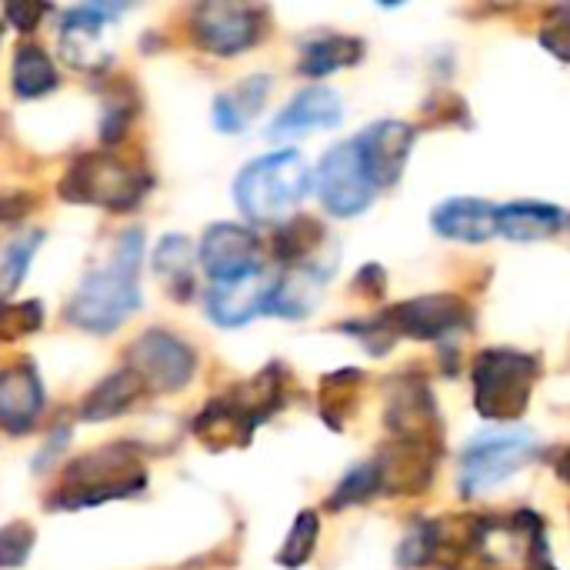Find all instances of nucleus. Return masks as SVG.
I'll list each match as a JSON object with an SVG mask.
<instances>
[{"mask_svg": "<svg viewBox=\"0 0 570 570\" xmlns=\"http://www.w3.org/2000/svg\"><path fill=\"white\" fill-rule=\"evenodd\" d=\"M194 257H197L194 244L180 234H167L154 247V257H150L154 274L174 301L194 297Z\"/></svg>", "mask_w": 570, "mask_h": 570, "instance_id": "obj_22", "label": "nucleus"}, {"mask_svg": "<svg viewBox=\"0 0 570 570\" xmlns=\"http://www.w3.org/2000/svg\"><path fill=\"white\" fill-rule=\"evenodd\" d=\"M364 57V40L357 37H344V33H324L304 43L301 50V63L297 70L304 77H327L334 70H344L351 63H357Z\"/></svg>", "mask_w": 570, "mask_h": 570, "instance_id": "obj_24", "label": "nucleus"}, {"mask_svg": "<svg viewBox=\"0 0 570 570\" xmlns=\"http://www.w3.org/2000/svg\"><path fill=\"white\" fill-rule=\"evenodd\" d=\"M554 13H558L561 20H558V23H551V27L541 33V43H544L554 57L570 60V7H558Z\"/></svg>", "mask_w": 570, "mask_h": 570, "instance_id": "obj_31", "label": "nucleus"}, {"mask_svg": "<svg viewBox=\"0 0 570 570\" xmlns=\"http://www.w3.org/2000/svg\"><path fill=\"white\" fill-rule=\"evenodd\" d=\"M538 374L541 364L534 354L511 351V347H491L478 354L471 367V381H474V404L481 417L498 424L518 421L528 411Z\"/></svg>", "mask_w": 570, "mask_h": 570, "instance_id": "obj_5", "label": "nucleus"}, {"mask_svg": "<svg viewBox=\"0 0 570 570\" xmlns=\"http://www.w3.org/2000/svg\"><path fill=\"white\" fill-rule=\"evenodd\" d=\"M147 488V471L137 444L114 441L107 448L73 458L53 494H47V511H87L107 501L134 498Z\"/></svg>", "mask_w": 570, "mask_h": 570, "instance_id": "obj_2", "label": "nucleus"}, {"mask_svg": "<svg viewBox=\"0 0 570 570\" xmlns=\"http://www.w3.org/2000/svg\"><path fill=\"white\" fill-rule=\"evenodd\" d=\"M67 444H70V428H63V424H60V428L47 438V444L40 448V458L33 461V468H37V471H43L47 464H53V461H57V454H60Z\"/></svg>", "mask_w": 570, "mask_h": 570, "instance_id": "obj_34", "label": "nucleus"}, {"mask_svg": "<svg viewBox=\"0 0 570 570\" xmlns=\"http://www.w3.org/2000/svg\"><path fill=\"white\" fill-rule=\"evenodd\" d=\"M10 87L20 100H37L60 87L57 63L50 60V53L43 47L20 43L13 53V67H10Z\"/></svg>", "mask_w": 570, "mask_h": 570, "instance_id": "obj_23", "label": "nucleus"}, {"mask_svg": "<svg viewBox=\"0 0 570 570\" xmlns=\"http://www.w3.org/2000/svg\"><path fill=\"white\" fill-rule=\"evenodd\" d=\"M274 284H277V274H267V271H257V274L230 281V284H214L207 291L210 321L220 327H244L257 314H267Z\"/></svg>", "mask_w": 570, "mask_h": 570, "instance_id": "obj_15", "label": "nucleus"}, {"mask_svg": "<svg viewBox=\"0 0 570 570\" xmlns=\"http://www.w3.org/2000/svg\"><path fill=\"white\" fill-rule=\"evenodd\" d=\"M391 341L414 337V341H444L454 331H464L471 324V307L461 297L451 294H428L404 304L387 307L374 321Z\"/></svg>", "mask_w": 570, "mask_h": 570, "instance_id": "obj_10", "label": "nucleus"}, {"mask_svg": "<svg viewBox=\"0 0 570 570\" xmlns=\"http://www.w3.org/2000/svg\"><path fill=\"white\" fill-rule=\"evenodd\" d=\"M47 404L43 381L30 361H17L0 371V431L27 434Z\"/></svg>", "mask_w": 570, "mask_h": 570, "instance_id": "obj_16", "label": "nucleus"}, {"mask_svg": "<svg viewBox=\"0 0 570 570\" xmlns=\"http://www.w3.org/2000/svg\"><path fill=\"white\" fill-rule=\"evenodd\" d=\"M127 367L144 381L147 394H174L190 384L197 371V351L184 337L150 327L130 344Z\"/></svg>", "mask_w": 570, "mask_h": 570, "instance_id": "obj_8", "label": "nucleus"}, {"mask_svg": "<svg viewBox=\"0 0 570 570\" xmlns=\"http://www.w3.org/2000/svg\"><path fill=\"white\" fill-rule=\"evenodd\" d=\"M37 544V534L27 521H10L0 528V570L23 568L30 551Z\"/></svg>", "mask_w": 570, "mask_h": 570, "instance_id": "obj_30", "label": "nucleus"}, {"mask_svg": "<svg viewBox=\"0 0 570 570\" xmlns=\"http://www.w3.org/2000/svg\"><path fill=\"white\" fill-rule=\"evenodd\" d=\"M33 207H37V197H33V194H23V190H0V224H13V220L27 217Z\"/></svg>", "mask_w": 570, "mask_h": 570, "instance_id": "obj_33", "label": "nucleus"}, {"mask_svg": "<svg viewBox=\"0 0 570 570\" xmlns=\"http://www.w3.org/2000/svg\"><path fill=\"white\" fill-rule=\"evenodd\" d=\"M150 187H154L150 174L114 154H80L63 170L57 194L67 204H87V207H104L110 214H127L147 197Z\"/></svg>", "mask_w": 570, "mask_h": 570, "instance_id": "obj_4", "label": "nucleus"}, {"mask_svg": "<svg viewBox=\"0 0 570 570\" xmlns=\"http://www.w3.org/2000/svg\"><path fill=\"white\" fill-rule=\"evenodd\" d=\"M0 37H3V20H0Z\"/></svg>", "mask_w": 570, "mask_h": 570, "instance_id": "obj_36", "label": "nucleus"}, {"mask_svg": "<svg viewBox=\"0 0 570 570\" xmlns=\"http://www.w3.org/2000/svg\"><path fill=\"white\" fill-rule=\"evenodd\" d=\"M124 7H110V3H83V7H70L60 17V57L90 77L107 73L110 67V50L104 47V27L110 23V17H117Z\"/></svg>", "mask_w": 570, "mask_h": 570, "instance_id": "obj_11", "label": "nucleus"}, {"mask_svg": "<svg viewBox=\"0 0 570 570\" xmlns=\"http://www.w3.org/2000/svg\"><path fill=\"white\" fill-rule=\"evenodd\" d=\"M137 107L130 100V90L124 87L120 94H110L107 104H104V114H100V140L107 147H117L124 140V134L130 130V120H134Z\"/></svg>", "mask_w": 570, "mask_h": 570, "instance_id": "obj_29", "label": "nucleus"}, {"mask_svg": "<svg viewBox=\"0 0 570 570\" xmlns=\"http://www.w3.org/2000/svg\"><path fill=\"white\" fill-rule=\"evenodd\" d=\"M43 324V307L40 301H7L0 297V341H20L30 337L33 331H40Z\"/></svg>", "mask_w": 570, "mask_h": 570, "instance_id": "obj_26", "label": "nucleus"}, {"mask_svg": "<svg viewBox=\"0 0 570 570\" xmlns=\"http://www.w3.org/2000/svg\"><path fill=\"white\" fill-rule=\"evenodd\" d=\"M197 257H200L204 274L214 284H230V281H240V277H250V274L264 271L257 234L250 227L230 224V220L210 224L204 230Z\"/></svg>", "mask_w": 570, "mask_h": 570, "instance_id": "obj_12", "label": "nucleus"}, {"mask_svg": "<svg viewBox=\"0 0 570 570\" xmlns=\"http://www.w3.org/2000/svg\"><path fill=\"white\" fill-rule=\"evenodd\" d=\"M267 94H271V77L267 73L247 77L237 87L217 94V100H214V124H217V130L240 134L261 114Z\"/></svg>", "mask_w": 570, "mask_h": 570, "instance_id": "obj_21", "label": "nucleus"}, {"mask_svg": "<svg viewBox=\"0 0 570 570\" xmlns=\"http://www.w3.org/2000/svg\"><path fill=\"white\" fill-rule=\"evenodd\" d=\"M314 187H317L324 210L334 217H357L377 197V187L371 184V177L354 150V140H341L324 154V160L317 164V174H314Z\"/></svg>", "mask_w": 570, "mask_h": 570, "instance_id": "obj_9", "label": "nucleus"}, {"mask_svg": "<svg viewBox=\"0 0 570 570\" xmlns=\"http://www.w3.org/2000/svg\"><path fill=\"white\" fill-rule=\"evenodd\" d=\"M561 224H564V210L554 204L514 200V204L498 207V234H504L508 240H518V244L548 240L561 230Z\"/></svg>", "mask_w": 570, "mask_h": 570, "instance_id": "obj_20", "label": "nucleus"}, {"mask_svg": "<svg viewBox=\"0 0 570 570\" xmlns=\"http://www.w3.org/2000/svg\"><path fill=\"white\" fill-rule=\"evenodd\" d=\"M43 13H50L47 3H7V7H3V20H7L10 27L23 30V33H30V30L40 23Z\"/></svg>", "mask_w": 570, "mask_h": 570, "instance_id": "obj_32", "label": "nucleus"}, {"mask_svg": "<svg viewBox=\"0 0 570 570\" xmlns=\"http://www.w3.org/2000/svg\"><path fill=\"white\" fill-rule=\"evenodd\" d=\"M377 491H381V478H377L374 461H367V464H357V468L341 481V488L334 491V498L327 501V508H331V511H344V508H351V504H364V501L374 498Z\"/></svg>", "mask_w": 570, "mask_h": 570, "instance_id": "obj_28", "label": "nucleus"}, {"mask_svg": "<svg viewBox=\"0 0 570 570\" xmlns=\"http://www.w3.org/2000/svg\"><path fill=\"white\" fill-rule=\"evenodd\" d=\"M190 40L214 57H237L267 33V10L247 3H197L190 10Z\"/></svg>", "mask_w": 570, "mask_h": 570, "instance_id": "obj_7", "label": "nucleus"}, {"mask_svg": "<svg viewBox=\"0 0 570 570\" xmlns=\"http://www.w3.org/2000/svg\"><path fill=\"white\" fill-rule=\"evenodd\" d=\"M257 414L240 401L237 391L214 397L197 417H194V434L204 448L210 451H227V448H244L254 431H257Z\"/></svg>", "mask_w": 570, "mask_h": 570, "instance_id": "obj_17", "label": "nucleus"}, {"mask_svg": "<svg viewBox=\"0 0 570 570\" xmlns=\"http://www.w3.org/2000/svg\"><path fill=\"white\" fill-rule=\"evenodd\" d=\"M411 147L414 127H407L404 120H377L354 137V150L377 190H387L401 180L411 160Z\"/></svg>", "mask_w": 570, "mask_h": 570, "instance_id": "obj_13", "label": "nucleus"}, {"mask_svg": "<svg viewBox=\"0 0 570 570\" xmlns=\"http://www.w3.org/2000/svg\"><path fill=\"white\" fill-rule=\"evenodd\" d=\"M558 474H561V481H568L570 484V448L564 451V458L558 461Z\"/></svg>", "mask_w": 570, "mask_h": 570, "instance_id": "obj_35", "label": "nucleus"}, {"mask_svg": "<svg viewBox=\"0 0 570 570\" xmlns=\"http://www.w3.org/2000/svg\"><path fill=\"white\" fill-rule=\"evenodd\" d=\"M311 170L297 150H277L250 160L234 180V200L254 224H281L307 197Z\"/></svg>", "mask_w": 570, "mask_h": 570, "instance_id": "obj_3", "label": "nucleus"}, {"mask_svg": "<svg viewBox=\"0 0 570 570\" xmlns=\"http://www.w3.org/2000/svg\"><path fill=\"white\" fill-rule=\"evenodd\" d=\"M140 257H144V230L130 227L117 237L107 264L83 274L73 297L63 307L70 327L87 334H114L124 321L140 307Z\"/></svg>", "mask_w": 570, "mask_h": 570, "instance_id": "obj_1", "label": "nucleus"}, {"mask_svg": "<svg viewBox=\"0 0 570 570\" xmlns=\"http://www.w3.org/2000/svg\"><path fill=\"white\" fill-rule=\"evenodd\" d=\"M40 240H43V230H30V234H23V237H13V240L0 244V294H3V297L13 294V291L23 284L27 267H30V261H33Z\"/></svg>", "mask_w": 570, "mask_h": 570, "instance_id": "obj_25", "label": "nucleus"}, {"mask_svg": "<svg viewBox=\"0 0 570 570\" xmlns=\"http://www.w3.org/2000/svg\"><path fill=\"white\" fill-rule=\"evenodd\" d=\"M434 234L461 244H484L498 234V207L481 197H451L431 214Z\"/></svg>", "mask_w": 570, "mask_h": 570, "instance_id": "obj_18", "label": "nucleus"}, {"mask_svg": "<svg viewBox=\"0 0 570 570\" xmlns=\"http://www.w3.org/2000/svg\"><path fill=\"white\" fill-rule=\"evenodd\" d=\"M317 534H321L317 514H314V511L297 514V521H294L287 541H284V548H281V554H277V564H281V568H301V564H307V558H311L314 548H317Z\"/></svg>", "mask_w": 570, "mask_h": 570, "instance_id": "obj_27", "label": "nucleus"}, {"mask_svg": "<svg viewBox=\"0 0 570 570\" xmlns=\"http://www.w3.org/2000/svg\"><path fill=\"white\" fill-rule=\"evenodd\" d=\"M144 397H147L144 381H140L130 367H120V371L107 374L100 384H94V391L80 401L77 417H80L83 424L114 421V417L127 414L130 407H137V401H144Z\"/></svg>", "mask_w": 570, "mask_h": 570, "instance_id": "obj_19", "label": "nucleus"}, {"mask_svg": "<svg viewBox=\"0 0 570 570\" xmlns=\"http://www.w3.org/2000/svg\"><path fill=\"white\" fill-rule=\"evenodd\" d=\"M344 120V104L341 94L334 87L324 83H311L304 90H297L287 107L271 120L267 137L271 140H287V137H301L311 130H334Z\"/></svg>", "mask_w": 570, "mask_h": 570, "instance_id": "obj_14", "label": "nucleus"}, {"mask_svg": "<svg viewBox=\"0 0 570 570\" xmlns=\"http://www.w3.org/2000/svg\"><path fill=\"white\" fill-rule=\"evenodd\" d=\"M538 454V438L524 428H488L461 454V494L478 498L524 471Z\"/></svg>", "mask_w": 570, "mask_h": 570, "instance_id": "obj_6", "label": "nucleus"}]
</instances>
